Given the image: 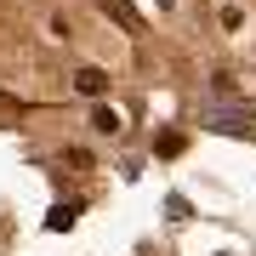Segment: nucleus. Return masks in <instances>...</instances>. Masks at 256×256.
<instances>
[{"instance_id":"1","label":"nucleus","mask_w":256,"mask_h":256,"mask_svg":"<svg viewBox=\"0 0 256 256\" xmlns=\"http://www.w3.org/2000/svg\"><path fill=\"white\" fill-rule=\"evenodd\" d=\"M228 97H234V80L216 74L210 102H205V126H216V131H256V108L250 102H228Z\"/></svg>"},{"instance_id":"2","label":"nucleus","mask_w":256,"mask_h":256,"mask_svg":"<svg viewBox=\"0 0 256 256\" xmlns=\"http://www.w3.org/2000/svg\"><path fill=\"white\" fill-rule=\"evenodd\" d=\"M97 6H102V18H114L126 34H137V28H142V18H137V6H131V0H97Z\"/></svg>"},{"instance_id":"3","label":"nucleus","mask_w":256,"mask_h":256,"mask_svg":"<svg viewBox=\"0 0 256 256\" xmlns=\"http://www.w3.org/2000/svg\"><path fill=\"white\" fill-rule=\"evenodd\" d=\"M92 131H97V137H120V131H126V120H120V108H108V102H97V108H92Z\"/></svg>"},{"instance_id":"4","label":"nucleus","mask_w":256,"mask_h":256,"mask_svg":"<svg viewBox=\"0 0 256 256\" xmlns=\"http://www.w3.org/2000/svg\"><path fill=\"white\" fill-rule=\"evenodd\" d=\"M74 92H80V97H102V92H108V74H102V68H80V74H74Z\"/></svg>"},{"instance_id":"5","label":"nucleus","mask_w":256,"mask_h":256,"mask_svg":"<svg viewBox=\"0 0 256 256\" xmlns=\"http://www.w3.org/2000/svg\"><path fill=\"white\" fill-rule=\"evenodd\" d=\"M0 108H12V97H6V92H0Z\"/></svg>"},{"instance_id":"6","label":"nucleus","mask_w":256,"mask_h":256,"mask_svg":"<svg viewBox=\"0 0 256 256\" xmlns=\"http://www.w3.org/2000/svg\"><path fill=\"white\" fill-rule=\"evenodd\" d=\"M160 6H171V0H160Z\"/></svg>"}]
</instances>
